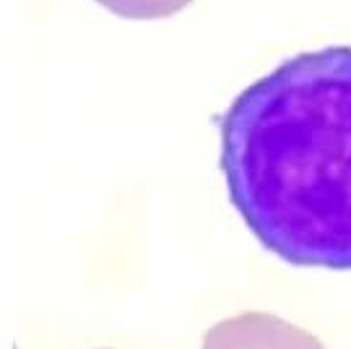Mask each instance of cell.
<instances>
[{
  "label": "cell",
  "instance_id": "cell-3",
  "mask_svg": "<svg viewBox=\"0 0 351 349\" xmlns=\"http://www.w3.org/2000/svg\"><path fill=\"white\" fill-rule=\"evenodd\" d=\"M94 3L128 21H159L185 11L195 0H94Z\"/></svg>",
  "mask_w": 351,
  "mask_h": 349
},
{
  "label": "cell",
  "instance_id": "cell-2",
  "mask_svg": "<svg viewBox=\"0 0 351 349\" xmlns=\"http://www.w3.org/2000/svg\"><path fill=\"white\" fill-rule=\"evenodd\" d=\"M201 349H326L307 328L281 315L245 311L213 324L203 334Z\"/></svg>",
  "mask_w": 351,
  "mask_h": 349
},
{
  "label": "cell",
  "instance_id": "cell-1",
  "mask_svg": "<svg viewBox=\"0 0 351 349\" xmlns=\"http://www.w3.org/2000/svg\"><path fill=\"white\" fill-rule=\"evenodd\" d=\"M226 199L294 269L351 271V45L297 52L221 115Z\"/></svg>",
  "mask_w": 351,
  "mask_h": 349
},
{
  "label": "cell",
  "instance_id": "cell-4",
  "mask_svg": "<svg viewBox=\"0 0 351 349\" xmlns=\"http://www.w3.org/2000/svg\"><path fill=\"white\" fill-rule=\"evenodd\" d=\"M101 349H107V347H101Z\"/></svg>",
  "mask_w": 351,
  "mask_h": 349
}]
</instances>
